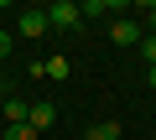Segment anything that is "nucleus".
I'll return each mask as SVG.
<instances>
[{"label":"nucleus","instance_id":"obj_6","mask_svg":"<svg viewBox=\"0 0 156 140\" xmlns=\"http://www.w3.org/2000/svg\"><path fill=\"white\" fill-rule=\"evenodd\" d=\"M26 114H31V104H21V99H5V119H11V125H26Z\"/></svg>","mask_w":156,"mask_h":140},{"label":"nucleus","instance_id":"obj_5","mask_svg":"<svg viewBox=\"0 0 156 140\" xmlns=\"http://www.w3.org/2000/svg\"><path fill=\"white\" fill-rule=\"evenodd\" d=\"M109 36H115L120 47H135V42H140V26H135V21L125 16V21H115V26H109Z\"/></svg>","mask_w":156,"mask_h":140},{"label":"nucleus","instance_id":"obj_8","mask_svg":"<svg viewBox=\"0 0 156 140\" xmlns=\"http://www.w3.org/2000/svg\"><path fill=\"white\" fill-rule=\"evenodd\" d=\"M5 140H42V135H37L31 125H11V130H5Z\"/></svg>","mask_w":156,"mask_h":140},{"label":"nucleus","instance_id":"obj_12","mask_svg":"<svg viewBox=\"0 0 156 140\" xmlns=\"http://www.w3.org/2000/svg\"><path fill=\"white\" fill-rule=\"evenodd\" d=\"M151 36H156V5H151Z\"/></svg>","mask_w":156,"mask_h":140},{"label":"nucleus","instance_id":"obj_11","mask_svg":"<svg viewBox=\"0 0 156 140\" xmlns=\"http://www.w3.org/2000/svg\"><path fill=\"white\" fill-rule=\"evenodd\" d=\"M146 83H151V88H156V67H151V73H146Z\"/></svg>","mask_w":156,"mask_h":140},{"label":"nucleus","instance_id":"obj_2","mask_svg":"<svg viewBox=\"0 0 156 140\" xmlns=\"http://www.w3.org/2000/svg\"><path fill=\"white\" fill-rule=\"evenodd\" d=\"M31 73H37V78L47 73L52 83H68V78H73V62H68V57H47V62H42V57H37V62H31Z\"/></svg>","mask_w":156,"mask_h":140},{"label":"nucleus","instance_id":"obj_7","mask_svg":"<svg viewBox=\"0 0 156 140\" xmlns=\"http://www.w3.org/2000/svg\"><path fill=\"white\" fill-rule=\"evenodd\" d=\"M83 140H120V125H115V119H104V125H94Z\"/></svg>","mask_w":156,"mask_h":140},{"label":"nucleus","instance_id":"obj_3","mask_svg":"<svg viewBox=\"0 0 156 140\" xmlns=\"http://www.w3.org/2000/svg\"><path fill=\"white\" fill-rule=\"evenodd\" d=\"M26 125H31L37 135H42V130H52V125H57V104H47V99H42V104H31V114H26Z\"/></svg>","mask_w":156,"mask_h":140},{"label":"nucleus","instance_id":"obj_1","mask_svg":"<svg viewBox=\"0 0 156 140\" xmlns=\"http://www.w3.org/2000/svg\"><path fill=\"white\" fill-rule=\"evenodd\" d=\"M47 21L62 26V31H78V26H83V11H78L73 0H57V5H47Z\"/></svg>","mask_w":156,"mask_h":140},{"label":"nucleus","instance_id":"obj_13","mask_svg":"<svg viewBox=\"0 0 156 140\" xmlns=\"http://www.w3.org/2000/svg\"><path fill=\"white\" fill-rule=\"evenodd\" d=\"M0 109H5V88H0Z\"/></svg>","mask_w":156,"mask_h":140},{"label":"nucleus","instance_id":"obj_4","mask_svg":"<svg viewBox=\"0 0 156 140\" xmlns=\"http://www.w3.org/2000/svg\"><path fill=\"white\" fill-rule=\"evenodd\" d=\"M52 21H47V11H21V21H16V31L21 36H42Z\"/></svg>","mask_w":156,"mask_h":140},{"label":"nucleus","instance_id":"obj_9","mask_svg":"<svg viewBox=\"0 0 156 140\" xmlns=\"http://www.w3.org/2000/svg\"><path fill=\"white\" fill-rule=\"evenodd\" d=\"M140 57H146V62L156 67V36H140Z\"/></svg>","mask_w":156,"mask_h":140},{"label":"nucleus","instance_id":"obj_10","mask_svg":"<svg viewBox=\"0 0 156 140\" xmlns=\"http://www.w3.org/2000/svg\"><path fill=\"white\" fill-rule=\"evenodd\" d=\"M11 52V31H0V57H5Z\"/></svg>","mask_w":156,"mask_h":140}]
</instances>
